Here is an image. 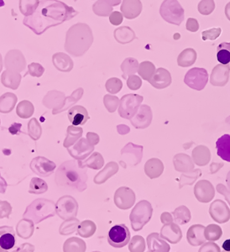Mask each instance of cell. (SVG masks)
Masks as SVG:
<instances>
[{
	"mask_svg": "<svg viewBox=\"0 0 230 252\" xmlns=\"http://www.w3.org/2000/svg\"><path fill=\"white\" fill-rule=\"evenodd\" d=\"M30 168L40 177H48L55 169L56 164L46 158L40 157L32 160Z\"/></svg>",
	"mask_w": 230,
	"mask_h": 252,
	"instance_id": "cell-15",
	"label": "cell"
},
{
	"mask_svg": "<svg viewBox=\"0 0 230 252\" xmlns=\"http://www.w3.org/2000/svg\"><path fill=\"white\" fill-rule=\"evenodd\" d=\"M47 189H48V187H47V184H46L45 181L38 178H32L29 190L30 193L40 194V193L46 192Z\"/></svg>",
	"mask_w": 230,
	"mask_h": 252,
	"instance_id": "cell-38",
	"label": "cell"
},
{
	"mask_svg": "<svg viewBox=\"0 0 230 252\" xmlns=\"http://www.w3.org/2000/svg\"><path fill=\"white\" fill-rule=\"evenodd\" d=\"M204 235L207 241H216L221 238L223 231L218 224H209L205 228Z\"/></svg>",
	"mask_w": 230,
	"mask_h": 252,
	"instance_id": "cell-37",
	"label": "cell"
},
{
	"mask_svg": "<svg viewBox=\"0 0 230 252\" xmlns=\"http://www.w3.org/2000/svg\"><path fill=\"white\" fill-rule=\"evenodd\" d=\"M216 189H217V191L219 193L225 196V199L230 205V190L228 189L227 187H225L224 184H218Z\"/></svg>",
	"mask_w": 230,
	"mask_h": 252,
	"instance_id": "cell-54",
	"label": "cell"
},
{
	"mask_svg": "<svg viewBox=\"0 0 230 252\" xmlns=\"http://www.w3.org/2000/svg\"><path fill=\"white\" fill-rule=\"evenodd\" d=\"M130 252H143L145 251V241L144 238L141 235H135L130 241Z\"/></svg>",
	"mask_w": 230,
	"mask_h": 252,
	"instance_id": "cell-41",
	"label": "cell"
},
{
	"mask_svg": "<svg viewBox=\"0 0 230 252\" xmlns=\"http://www.w3.org/2000/svg\"><path fill=\"white\" fill-rule=\"evenodd\" d=\"M16 99L17 98L15 94H6L3 95L2 97H0V111L3 109V107L5 106V104L7 105L5 113L11 111L16 103Z\"/></svg>",
	"mask_w": 230,
	"mask_h": 252,
	"instance_id": "cell-40",
	"label": "cell"
},
{
	"mask_svg": "<svg viewBox=\"0 0 230 252\" xmlns=\"http://www.w3.org/2000/svg\"><path fill=\"white\" fill-rule=\"evenodd\" d=\"M193 162L199 166H206L211 160V152L207 146H196L192 153Z\"/></svg>",
	"mask_w": 230,
	"mask_h": 252,
	"instance_id": "cell-25",
	"label": "cell"
},
{
	"mask_svg": "<svg viewBox=\"0 0 230 252\" xmlns=\"http://www.w3.org/2000/svg\"><path fill=\"white\" fill-rule=\"evenodd\" d=\"M205 228L201 224H193L187 230V240L193 247H199L206 241Z\"/></svg>",
	"mask_w": 230,
	"mask_h": 252,
	"instance_id": "cell-19",
	"label": "cell"
},
{
	"mask_svg": "<svg viewBox=\"0 0 230 252\" xmlns=\"http://www.w3.org/2000/svg\"><path fill=\"white\" fill-rule=\"evenodd\" d=\"M119 100L117 97L115 96H111V95H106L104 97V104L106 106L107 109L110 112V113H114V112L117 109V107L118 106Z\"/></svg>",
	"mask_w": 230,
	"mask_h": 252,
	"instance_id": "cell-47",
	"label": "cell"
},
{
	"mask_svg": "<svg viewBox=\"0 0 230 252\" xmlns=\"http://www.w3.org/2000/svg\"><path fill=\"white\" fill-rule=\"evenodd\" d=\"M144 148L142 146H138L134 143H128L121 151L122 160L120 164L123 167L135 166L141 163L143 158Z\"/></svg>",
	"mask_w": 230,
	"mask_h": 252,
	"instance_id": "cell-7",
	"label": "cell"
},
{
	"mask_svg": "<svg viewBox=\"0 0 230 252\" xmlns=\"http://www.w3.org/2000/svg\"><path fill=\"white\" fill-rule=\"evenodd\" d=\"M110 21L114 26H119L123 22V15L120 12L114 11L110 15Z\"/></svg>",
	"mask_w": 230,
	"mask_h": 252,
	"instance_id": "cell-52",
	"label": "cell"
},
{
	"mask_svg": "<svg viewBox=\"0 0 230 252\" xmlns=\"http://www.w3.org/2000/svg\"><path fill=\"white\" fill-rule=\"evenodd\" d=\"M69 121L73 126H83L89 119L87 111L85 108L80 105L72 107L68 112Z\"/></svg>",
	"mask_w": 230,
	"mask_h": 252,
	"instance_id": "cell-24",
	"label": "cell"
},
{
	"mask_svg": "<svg viewBox=\"0 0 230 252\" xmlns=\"http://www.w3.org/2000/svg\"><path fill=\"white\" fill-rule=\"evenodd\" d=\"M142 8V3L139 0H125L121 5V12L126 19L133 20L141 15Z\"/></svg>",
	"mask_w": 230,
	"mask_h": 252,
	"instance_id": "cell-18",
	"label": "cell"
},
{
	"mask_svg": "<svg viewBox=\"0 0 230 252\" xmlns=\"http://www.w3.org/2000/svg\"><path fill=\"white\" fill-rule=\"evenodd\" d=\"M160 236L162 239H164L165 241L170 242L171 244H176L181 241L182 238V232L177 223L171 222V223H165L164 226L161 228Z\"/></svg>",
	"mask_w": 230,
	"mask_h": 252,
	"instance_id": "cell-16",
	"label": "cell"
},
{
	"mask_svg": "<svg viewBox=\"0 0 230 252\" xmlns=\"http://www.w3.org/2000/svg\"><path fill=\"white\" fill-rule=\"evenodd\" d=\"M221 28H213V29L207 30V31L202 32H201L202 40H216L221 34Z\"/></svg>",
	"mask_w": 230,
	"mask_h": 252,
	"instance_id": "cell-48",
	"label": "cell"
},
{
	"mask_svg": "<svg viewBox=\"0 0 230 252\" xmlns=\"http://www.w3.org/2000/svg\"><path fill=\"white\" fill-rule=\"evenodd\" d=\"M225 122L229 125V126H230V115L229 116V117L226 119V121H225Z\"/></svg>",
	"mask_w": 230,
	"mask_h": 252,
	"instance_id": "cell-61",
	"label": "cell"
},
{
	"mask_svg": "<svg viewBox=\"0 0 230 252\" xmlns=\"http://www.w3.org/2000/svg\"><path fill=\"white\" fill-rule=\"evenodd\" d=\"M173 214V221H175V223L180 225L186 224L189 223L192 219V215H191L190 210L187 207L182 205V206L177 207L174 210Z\"/></svg>",
	"mask_w": 230,
	"mask_h": 252,
	"instance_id": "cell-32",
	"label": "cell"
},
{
	"mask_svg": "<svg viewBox=\"0 0 230 252\" xmlns=\"http://www.w3.org/2000/svg\"><path fill=\"white\" fill-rule=\"evenodd\" d=\"M15 233L12 227H0V252L8 251L15 247Z\"/></svg>",
	"mask_w": 230,
	"mask_h": 252,
	"instance_id": "cell-20",
	"label": "cell"
},
{
	"mask_svg": "<svg viewBox=\"0 0 230 252\" xmlns=\"http://www.w3.org/2000/svg\"><path fill=\"white\" fill-rule=\"evenodd\" d=\"M120 1H98L92 7L96 15L99 16H109L113 13V7L118 5Z\"/></svg>",
	"mask_w": 230,
	"mask_h": 252,
	"instance_id": "cell-28",
	"label": "cell"
},
{
	"mask_svg": "<svg viewBox=\"0 0 230 252\" xmlns=\"http://www.w3.org/2000/svg\"><path fill=\"white\" fill-rule=\"evenodd\" d=\"M226 184H227L228 189L230 190V171L228 172L227 178H226Z\"/></svg>",
	"mask_w": 230,
	"mask_h": 252,
	"instance_id": "cell-60",
	"label": "cell"
},
{
	"mask_svg": "<svg viewBox=\"0 0 230 252\" xmlns=\"http://www.w3.org/2000/svg\"><path fill=\"white\" fill-rule=\"evenodd\" d=\"M223 249L225 250V252H230V239L226 240V241L223 244Z\"/></svg>",
	"mask_w": 230,
	"mask_h": 252,
	"instance_id": "cell-58",
	"label": "cell"
},
{
	"mask_svg": "<svg viewBox=\"0 0 230 252\" xmlns=\"http://www.w3.org/2000/svg\"><path fill=\"white\" fill-rule=\"evenodd\" d=\"M118 130L121 135H126L130 132V129L125 125H120L118 126Z\"/></svg>",
	"mask_w": 230,
	"mask_h": 252,
	"instance_id": "cell-57",
	"label": "cell"
},
{
	"mask_svg": "<svg viewBox=\"0 0 230 252\" xmlns=\"http://www.w3.org/2000/svg\"><path fill=\"white\" fill-rule=\"evenodd\" d=\"M172 82V79L170 72H168L167 69L162 67L155 70L152 78L149 81V83L157 89H166L167 87L170 86Z\"/></svg>",
	"mask_w": 230,
	"mask_h": 252,
	"instance_id": "cell-17",
	"label": "cell"
},
{
	"mask_svg": "<svg viewBox=\"0 0 230 252\" xmlns=\"http://www.w3.org/2000/svg\"><path fill=\"white\" fill-rule=\"evenodd\" d=\"M53 63L56 67L61 72H68L73 67V63L71 58L63 53H57L53 57Z\"/></svg>",
	"mask_w": 230,
	"mask_h": 252,
	"instance_id": "cell-31",
	"label": "cell"
},
{
	"mask_svg": "<svg viewBox=\"0 0 230 252\" xmlns=\"http://www.w3.org/2000/svg\"><path fill=\"white\" fill-rule=\"evenodd\" d=\"M155 72V66L152 63L150 62H143L140 64L138 69V73L141 78L144 80L149 81L152 78L153 75Z\"/></svg>",
	"mask_w": 230,
	"mask_h": 252,
	"instance_id": "cell-36",
	"label": "cell"
},
{
	"mask_svg": "<svg viewBox=\"0 0 230 252\" xmlns=\"http://www.w3.org/2000/svg\"><path fill=\"white\" fill-rule=\"evenodd\" d=\"M115 40L118 41V43L128 44L135 40L136 38L135 33L129 26H122L115 31Z\"/></svg>",
	"mask_w": 230,
	"mask_h": 252,
	"instance_id": "cell-27",
	"label": "cell"
},
{
	"mask_svg": "<svg viewBox=\"0 0 230 252\" xmlns=\"http://www.w3.org/2000/svg\"><path fill=\"white\" fill-rule=\"evenodd\" d=\"M146 241L149 252H170V245L157 233H152L148 235Z\"/></svg>",
	"mask_w": 230,
	"mask_h": 252,
	"instance_id": "cell-21",
	"label": "cell"
},
{
	"mask_svg": "<svg viewBox=\"0 0 230 252\" xmlns=\"http://www.w3.org/2000/svg\"><path fill=\"white\" fill-rule=\"evenodd\" d=\"M209 215L219 223H227L230 220V209L225 201L217 199L209 207Z\"/></svg>",
	"mask_w": 230,
	"mask_h": 252,
	"instance_id": "cell-10",
	"label": "cell"
},
{
	"mask_svg": "<svg viewBox=\"0 0 230 252\" xmlns=\"http://www.w3.org/2000/svg\"><path fill=\"white\" fill-rule=\"evenodd\" d=\"M161 220L163 224L173 222L172 215H171L170 213L164 212L161 215Z\"/></svg>",
	"mask_w": 230,
	"mask_h": 252,
	"instance_id": "cell-55",
	"label": "cell"
},
{
	"mask_svg": "<svg viewBox=\"0 0 230 252\" xmlns=\"http://www.w3.org/2000/svg\"><path fill=\"white\" fill-rule=\"evenodd\" d=\"M187 31L191 32H197L199 30V23L198 20L194 18H189L186 25Z\"/></svg>",
	"mask_w": 230,
	"mask_h": 252,
	"instance_id": "cell-53",
	"label": "cell"
},
{
	"mask_svg": "<svg viewBox=\"0 0 230 252\" xmlns=\"http://www.w3.org/2000/svg\"><path fill=\"white\" fill-rule=\"evenodd\" d=\"M130 241V232L125 224H117L112 227L108 235V241L115 248L125 247Z\"/></svg>",
	"mask_w": 230,
	"mask_h": 252,
	"instance_id": "cell-9",
	"label": "cell"
},
{
	"mask_svg": "<svg viewBox=\"0 0 230 252\" xmlns=\"http://www.w3.org/2000/svg\"><path fill=\"white\" fill-rule=\"evenodd\" d=\"M78 14L75 9L60 1H40L34 14L25 18L23 23L35 34H41L46 30L59 26Z\"/></svg>",
	"mask_w": 230,
	"mask_h": 252,
	"instance_id": "cell-1",
	"label": "cell"
},
{
	"mask_svg": "<svg viewBox=\"0 0 230 252\" xmlns=\"http://www.w3.org/2000/svg\"><path fill=\"white\" fill-rule=\"evenodd\" d=\"M173 164L175 171L179 172H188L194 169V162L190 156L184 153H178L173 158Z\"/></svg>",
	"mask_w": 230,
	"mask_h": 252,
	"instance_id": "cell-22",
	"label": "cell"
},
{
	"mask_svg": "<svg viewBox=\"0 0 230 252\" xmlns=\"http://www.w3.org/2000/svg\"><path fill=\"white\" fill-rule=\"evenodd\" d=\"M135 192L130 188L121 187L115 192V203L118 209H130L135 204Z\"/></svg>",
	"mask_w": 230,
	"mask_h": 252,
	"instance_id": "cell-13",
	"label": "cell"
},
{
	"mask_svg": "<svg viewBox=\"0 0 230 252\" xmlns=\"http://www.w3.org/2000/svg\"><path fill=\"white\" fill-rule=\"evenodd\" d=\"M118 171V164L114 161L110 162V163L107 164L106 166L104 167V169L102 172H99L96 176L94 182L98 184H104V182H106L109 178H111L115 173H117Z\"/></svg>",
	"mask_w": 230,
	"mask_h": 252,
	"instance_id": "cell-30",
	"label": "cell"
},
{
	"mask_svg": "<svg viewBox=\"0 0 230 252\" xmlns=\"http://www.w3.org/2000/svg\"><path fill=\"white\" fill-rule=\"evenodd\" d=\"M217 59L223 65H230V42H223L217 47Z\"/></svg>",
	"mask_w": 230,
	"mask_h": 252,
	"instance_id": "cell-35",
	"label": "cell"
},
{
	"mask_svg": "<svg viewBox=\"0 0 230 252\" xmlns=\"http://www.w3.org/2000/svg\"><path fill=\"white\" fill-rule=\"evenodd\" d=\"M139 66L140 64L138 61L135 58H126L121 65V69L123 71V78L127 79L128 77L135 75V73L138 72Z\"/></svg>",
	"mask_w": 230,
	"mask_h": 252,
	"instance_id": "cell-33",
	"label": "cell"
},
{
	"mask_svg": "<svg viewBox=\"0 0 230 252\" xmlns=\"http://www.w3.org/2000/svg\"><path fill=\"white\" fill-rule=\"evenodd\" d=\"M123 83L118 78H110L106 83V89L110 94H117L120 91Z\"/></svg>",
	"mask_w": 230,
	"mask_h": 252,
	"instance_id": "cell-45",
	"label": "cell"
},
{
	"mask_svg": "<svg viewBox=\"0 0 230 252\" xmlns=\"http://www.w3.org/2000/svg\"><path fill=\"white\" fill-rule=\"evenodd\" d=\"M55 181L59 189L83 192L86 189V169L78 166L76 160H67L59 166Z\"/></svg>",
	"mask_w": 230,
	"mask_h": 252,
	"instance_id": "cell-2",
	"label": "cell"
},
{
	"mask_svg": "<svg viewBox=\"0 0 230 252\" xmlns=\"http://www.w3.org/2000/svg\"><path fill=\"white\" fill-rule=\"evenodd\" d=\"M142 85V80L139 76L132 75L127 78V86L131 90H138Z\"/></svg>",
	"mask_w": 230,
	"mask_h": 252,
	"instance_id": "cell-49",
	"label": "cell"
},
{
	"mask_svg": "<svg viewBox=\"0 0 230 252\" xmlns=\"http://www.w3.org/2000/svg\"><path fill=\"white\" fill-rule=\"evenodd\" d=\"M201 176V171L200 169H193L191 172H183L180 177L179 189H182L187 185H193Z\"/></svg>",
	"mask_w": 230,
	"mask_h": 252,
	"instance_id": "cell-34",
	"label": "cell"
},
{
	"mask_svg": "<svg viewBox=\"0 0 230 252\" xmlns=\"http://www.w3.org/2000/svg\"><path fill=\"white\" fill-rule=\"evenodd\" d=\"M29 135L35 141H36L38 138H40V135H41V128L35 119H32V121H29Z\"/></svg>",
	"mask_w": 230,
	"mask_h": 252,
	"instance_id": "cell-46",
	"label": "cell"
},
{
	"mask_svg": "<svg viewBox=\"0 0 230 252\" xmlns=\"http://www.w3.org/2000/svg\"><path fill=\"white\" fill-rule=\"evenodd\" d=\"M34 112V106L29 101H22L21 103H19V106L17 107V115L20 117L26 119L29 118L33 115Z\"/></svg>",
	"mask_w": 230,
	"mask_h": 252,
	"instance_id": "cell-39",
	"label": "cell"
},
{
	"mask_svg": "<svg viewBox=\"0 0 230 252\" xmlns=\"http://www.w3.org/2000/svg\"><path fill=\"white\" fill-rule=\"evenodd\" d=\"M208 73L204 68L194 67L187 72L185 76L184 83L187 86L194 90L201 91L207 85Z\"/></svg>",
	"mask_w": 230,
	"mask_h": 252,
	"instance_id": "cell-8",
	"label": "cell"
},
{
	"mask_svg": "<svg viewBox=\"0 0 230 252\" xmlns=\"http://www.w3.org/2000/svg\"><path fill=\"white\" fill-rule=\"evenodd\" d=\"M217 154L223 160L230 162V135H224L216 142Z\"/></svg>",
	"mask_w": 230,
	"mask_h": 252,
	"instance_id": "cell-26",
	"label": "cell"
},
{
	"mask_svg": "<svg viewBox=\"0 0 230 252\" xmlns=\"http://www.w3.org/2000/svg\"><path fill=\"white\" fill-rule=\"evenodd\" d=\"M152 110L146 104H142L139 108L135 116L130 120V122L135 129H145L152 122Z\"/></svg>",
	"mask_w": 230,
	"mask_h": 252,
	"instance_id": "cell-11",
	"label": "cell"
},
{
	"mask_svg": "<svg viewBox=\"0 0 230 252\" xmlns=\"http://www.w3.org/2000/svg\"><path fill=\"white\" fill-rule=\"evenodd\" d=\"M152 214V206L150 202L146 200L140 201L133 209L130 215L132 229L135 231H139L143 229V227L150 220Z\"/></svg>",
	"mask_w": 230,
	"mask_h": 252,
	"instance_id": "cell-4",
	"label": "cell"
},
{
	"mask_svg": "<svg viewBox=\"0 0 230 252\" xmlns=\"http://www.w3.org/2000/svg\"><path fill=\"white\" fill-rule=\"evenodd\" d=\"M86 166L93 169H100L104 166V158L99 153L96 152L88 159V163H86Z\"/></svg>",
	"mask_w": 230,
	"mask_h": 252,
	"instance_id": "cell-44",
	"label": "cell"
},
{
	"mask_svg": "<svg viewBox=\"0 0 230 252\" xmlns=\"http://www.w3.org/2000/svg\"><path fill=\"white\" fill-rule=\"evenodd\" d=\"M160 14L163 20L174 26H180L184 20V9L178 1L175 0H167L162 2Z\"/></svg>",
	"mask_w": 230,
	"mask_h": 252,
	"instance_id": "cell-5",
	"label": "cell"
},
{
	"mask_svg": "<svg viewBox=\"0 0 230 252\" xmlns=\"http://www.w3.org/2000/svg\"><path fill=\"white\" fill-rule=\"evenodd\" d=\"M215 9V3L213 0H202L199 3V12L201 15H208Z\"/></svg>",
	"mask_w": 230,
	"mask_h": 252,
	"instance_id": "cell-43",
	"label": "cell"
},
{
	"mask_svg": "<svg viewBox=\"0 0 230 252\" xmlns=\"http://www.w3.org/2000/svg\"><path fill=\"white\" fill-rule=\"evenodd\" d=\"M44 68L40 64L31 63L29 66V73L35 77H40L43 74Z\"/></svg>",
	"mask_w": 230,
	"mask_h": 252,
	"instance_id": "cell-51",
	"label": "cell"
},
{
	"mask_svg": "<svg viewBox=\"0 0 230 252\" xmlns=\"http://www.w3.org/2000/svg\"><path fill=\"white\" fill-rule=\"evenodd\" d=\"M230 66L219 64L214 66L210 77V83L213 86L224 87L230 79Z\"/></svg>",
	"mask_w": 230,
	"mask_h": 252,
	"instance_id": "cell-14",
	"label": "cell"
},
{
	"mask_svg": "<svg viewBox=\"0 0 230 252\" xmlns=\"http://www.w3.org/2000/svg\"><path fill=\"white\" fill-rule=\"evenodd\" d=\"M2 69V58H1V55H0V71Z\"/></svg>",
	"mask_w": 230,
	"mask_h": 252,
	"instance_id": "cell-62",
	"label": "cell"
},
{
	"mask_svg": "<svg viewBox=\"0 0 230 252\" xmlns=\"http://www.w3.org/2000/svg\"><path fill=\"white\" fill-rule=\"evenodd\" d=\"M22 3L26 5L20 4V11L23 15H26V17H28L34 14L35 9H37L40 1H22Z\"/></svg>",
	"mask_w": 230,
	"mask_h": 252,
	"instance_id": "cell-42",
	"label": "cell"
},
{
	"mask_svg": "<svg viewBox=\"0 0 230 252\" xmlns=\"http://www.w3.org/2000/svg\"><path fill=\"white\" fill-rule=\"evenodd\" d=\"M223 166H224V164L223 163H216V162H213V163L211 164L210 166L211 173L214 174V173L218 172Z\"/></svg>",
	"mask_w": 230,
	"mask_h": 252,
	"instance_id": "cell-56",
	"label": "cell"
},
{
	"mask_svg": "<svg viewBox=\"0 0 230 252\" xmlns=\"http://www.w3.org/2000/svg\"><path fill=\"white\" fill-rule=\"evenodd\" d=\"M93 41L92 31L86 24H76L66 34L65 49L74 56H82Z\"/></svg>",
	"mask_w": 230,
	"mask_h": 252,
	"instance_id": "cell-3",
	"label": "cell"
},
{
	"mask_svg": "<svg viewBox=\"0 0 230 252\" xmlns=\"http://www.w3.org/2000/svg\"><path fill=\"white\" fill-rule=\"evenodd\" d=\"M225 15H226L228 20L230 21V2H229L227 5L225 6Z\"/></svg>",
	"mask_w": 230,
	"mask_h": 252,
	"instance_id": "cell-59",
	"label": "cell"
},
{
	"mask_svg": "<svg viewBox=\"0 0 230 252\" xmlns=\"http://www.w3.org/2000/svg\"><path fill=\"white\" fill-rule=\"evenodd\" d=\"M194 194L199 202L209 203L215 195V189L209 181L200 180L194 187Z\"/></svg>",
	"mask_w": 230,
	"mask_h": 252,
	"instance_id": "cell-12",
	"label": "cell"
},
{
	"mask_svg": "<svg viewBox=\"0 0 230 252\" xmlns=\"http://www.w3.org/2000/svg\"><path fill=\"white\" fill-rule=\"evenodd\" d=\"M164 164L158 158H151L144 165V172L150 179H155L164 172Z\"/></svg>",
	"mask_w": 230,
	"mask_h": 252,
	"instance_id": "cell-23",
	"label": "cell"
},
{
	"mask_svg": "<svg viewBox=\"0 0 230 252\" xmlns=\"http://www.w3.org/2000/svg\"><path fill=\"white\" fill-rule=\"evenodd\" d=\"M144 97L138 94H126L122 97L119 102L118 114L121 117L131 120L138 111Z\"/></svg>",
	"mask_w": 230,
	"mask_h": 252,
	"instance_id": "cell-6",
	"label": "cell"
},
{
	"mask_svg": "<svg viewBox=\"0 0 230 252\" xmlns=\"http://www.w3.org/2000/svg\"><path fill=\"white\" fill-rule=\"evenodd\" d=\"M198 58V54L193 48L185 49L177 58V64L181 67L193 66Z\"/></svg>",
	"mask_w": 230,
	"mask_h": 252,
	"instance_id": "cell-29",
	"label": "cell"
},
{
	"mask_svg": "<svg viewBox=\"0 0 230 252\" xmlns=\"http://www.w3.org/2000/svg\"><path fill=\"white\" fill-rule=\"evenodd\" d=\"M199 252H220V248L217 244L214 243L213 241H209L207 243H203L201 245V247L199 249Z\"/></svg>",
	"mask_w": 230,
	"mask_h": 252,
	"instance_id": "cell-50",
	"label": "cell"
}]
</instances>
